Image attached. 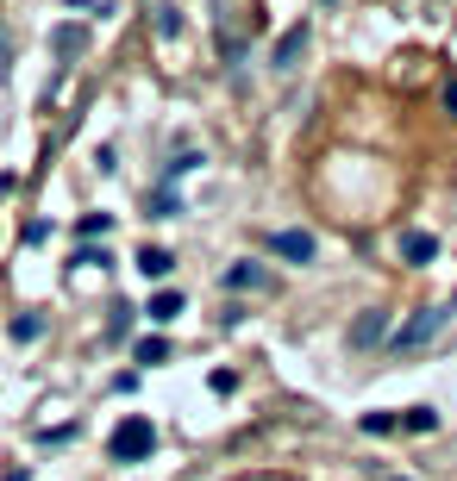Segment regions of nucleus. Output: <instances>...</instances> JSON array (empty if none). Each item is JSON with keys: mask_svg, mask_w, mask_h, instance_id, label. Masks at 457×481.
I'll return each instance as SVG.
<instances>
[{"mask_svg": "<svg viewBox=\"0 0 457 481\" xmlns=\"http://www.w3.org/2000/svg\"><path fill=\"white\" fill-rule=\"evenodd\" d=\"M151 450H157V425L145 413H126L107 432V463H151Z\"/></svg>", "mask_w": 457, "mask_h": 481, "instance_id": "1", "label": "nucleus"}, {"mask_svg": "<svg viewBox=\"0 0 457 481\" xmlns=\"http://www.w3.org/2000/svg\"><path fill=\"white\" fill-rule=\"evenodd\" d=\"M445 319H452V307H420V313H414V319H401V325H395V332H389V351H395V357H401V351H420V344H433V338H439V325H445Z\"/></svg>", "mask_w": 457, "mask_h": 481, "instance_id": "2", "label": "nucleus"}, {"mask_svg": "<svg viewBox=\"0 0 457 481\" xmlns=\"http://www.w3.org/2000/svg\"><path fill=\"white\" fill-rule=\"evenodd\" d=\"M270 250H276L282 263H313V256H319L313 232H301V226H289V232H270Z\"/></svg>", "mask_w": 457, "mask_h": 481, "instance_id": "3", "label": "nucleus"}, {"mask_svg": "<svg viewBox=\"0 0 457 481\" xmlns=\"http://www.w3.org/2000/svg\"><path fill=\"white\" fill-rule=\"evenodd\" d=\"M382 338H389V313H382V307H370V313L351 325V351H370V344H382Z\"/></svg>", "mask_w": 457, "mask_h": 481, "instance_id": "4", "label": "nucleus"}, {"mask_svg": "<svg viewBox=\"0 0 457 481\" xmlns=\"http://www.w3.org/2000/svg\"><path fill=\"white\" fill-rule=\"evenodd\" d=\"M301 50H307V25H289V31L276 38V50H270V69H295Z\"/></svg>", "mask_w": 457, "mask_h": 481, "instance_id": "5", "label": "nucleus"}, {"mask_svg": "<svg viewBox=\"0 0 457 481\" xmlns=\"http://www.w3.org/2000/svg\"><path fill=\"white\" fill-rule=\"evenodd\" d=\"M401 256H408L414 269H426V263L439 256V238H433V232H401Z\"/></svg>", "mask_w": 457, "mask_h": 481, "instance_id": "6", "label": "nucleus"}, {"mask_svg": "<svg viewBox=\"0 0 457 481\" xmlns=\"http://www.w3.org/2000/svg\"><path fill=\"white\" fill-rule=\"evenodd\" d=\"M226 288H232V294H238V288H270V269L245 256V263H232V269H226Z\"/></svg>", "mask_w": 457, "mask_h": 481, "instance_id": "7", "label": "nucleus"}, {"mask_svg": "<svg viewBox=\"0 0 457 481\" xmlns=\"http://www.w3.org/2000/svg\"><path fill=\"white\" fill-rule=\"evenodd\" d=\"M169 269H175V256H169V250H157V244L139 250V275H145V281H163Z\"/></svg>", "mask_w": 457, "mask_h": 481, "instance_id": "8", "label": "nucleus"}, {"mask_svg": "<svg viewBox=\"0 0 457 481\" xmlns=\"http://www.w3.org/2000/svg\"><path fill=\"white\" fill-rule=\"evenodd\" d=\"M145 313H151V325L182 319V294H175V288H163V294H151V307H145Z\"/></svg>", "mask_w": 457, "mask_h": 481, "instance_id": "9", "label": "nucleus"}, {"mask_svg": "<svg viewBox=\"0 0 457 481\" xmlns=\"http://www.w3.org/2000/svg\"><path fill=\"white\" fill-rule=\"evenodd\" d=\"M82 44H88L82 25H57V31H50V50H57V57H82Z\"/></svg>", "mask_w": 457, "mask_h": 481, "instance_id": "10", "label": "nucleus"}, {"mask_svg": "<svg viewBox=\"0 0 457 481\" xmlns=\"http://www.w3.org/2000/svg\"><path fill=\"white\" fill-rule=\"evenodd\" d=\"M132 357H139V369H157V362H169V338H139V344H132Z\"/></svg>", "mask_w": 457, "mask_h": 481, "instance_id": "11", "label": "nucleus"}, {"mask_svg": "<svg viewBox=\"0 0 457 481\" xmlns=\"http://www.w3.org/2000/svg\"><path fill=\"white\" fill-rule=\"evenodd\" d=\"M401 432H420V438H426V432H439V413H433V406H408V413H401Z\"/></svg>", "mask_w": 457, "mask_h": 481, "instance_id": "12", "label": "nucleus"}, {"mask_svg": "<svg viewBox=\"0 0 457 481\" xmlns=\"http://www.w3.org/2000/svg\"><path fill=\"white\" fill-rule=\"evenodd\" d=\"M151 219H182V194L175 188H157L151 194Z\"/></svg>", "mask_w": 457, "mask_h": 481, "instance_id": "13", "label": "nucleus"}, {"mask_svg": "<svg viewBox=\"0 0 457 481\" xmlns=\"http://www.w3.org/2000/svg\"><path fill=\"white\" fill-rule=\"evenodd\" d=\"M31 338H44V319L38 313H19L13 319V344H31Z\"/></svg>", "mask_w": 457, "mask_h": 481, "instance_id": "14", "label": "nucleus"}, {"mask_svg": "<svg viewBox=\"0 0 457 481\" xmlns=\"http://www.w3.org/2000/svg\"><path fill=\"white\" fill-rule=\"evenodd\" d=\"M76 232H82V238H107V232H113V213H82Z\"/></svg>", "mask_w": 457, "mask_h": 481, "instance_id": "15", "label": "nucleus"}, {"mask_svg": "<svg viewBox=\"0 0 457 481\" xmlns=\"http://www.w3.org/2000/svg\"><path fill=\"white\" fill-rule=\"evenodd\" d=\"M363 432L382 438V432H401V413H363Z\"/></svg>", "mask_w": 457, "mask_h": 481, "instance_id": "16", "label": "nucleus"}, {"mask_svg": "<svg viewBox=\"0 0 457 481\" xmlns=\"http://www.w3.org/2000/svg\"><path fill=\"white\" fill-rule=\"evenodd\" d=\"M107 263H113V256H107V244H101V250H94V244H82V250H76V269H107Z\"/></svg>", "mask_w": 457, "mask_h": 481, "instance_id": "17", "label": "nucleus"}, {"mask_svg": "<svg viewBox=\"0 0 457 481\" xmlns=\"http://www.w3.org/2000/svg\"><path fill=\"white\" fill-rule=\"evenodd\" d=\"M132 332V307H113V319H107V344H120Z\"/></svg>", "mask_w": 457, "mask_h": 481, "instance_id": "18", "label": "nucleus"}, {"mask_svg": "<svg viewBox=\"0 0 457 481\" xmlns=\"http://www.w3.org/2000/svg\"><path fill=\"white\" fill-rule=\"evenodd\" d=\"M157 31L175 38V31H182V13H175V6H157Z\"/></svg>", "mask_w": 457, "mask_h": 481, "instance_id": "19", "label": "nucleus"}, {"mask_svg": "<svg viewBox=\"0 0 457 481\" xmlns=\"http://www.w3.org/2000/svg\"><path fill=\"white\" fill-rule=\"evenodd\" d=\"M445 113L457 120V82H445Z\"/></svg>", "mask_w": 457, "mask_h": 481, "instance_id": "20", "label": "nucleus"}, {"mask_svg": "<svg viewBox=\"0 0 457 481\" xmlns=\"http://www.w3.org/2000/svg\"><path fill=\"white\" fill-rule=\"evenodd\" d=\"M13 188H19V175H6V169H0V194H13Z\"/></svg>", "mask_w": 457, "mask_h": 481, "instance_id": "21", "label": "nucleus"}, {"mask_svg": "<svg viewBox=\"0 0 457 481\" xmlns=\"http://www.w3.org/2000/svg\"><path fill=\"white\" fill-rule=\"evenodd\" d=\"M6 57H13V44H6V38H0V76H6Z\"/></svg>", "mask_w": 457, "mask_h": 481, "instance_id": "22", "label": "nucleus"}, {"mask_svg": "<svg viewBox=\"0 0 457 481\" xmlns=\"http://www.w3.org/2000/svg\"><path fill=\"white\" fill-rule=\"evenodd\" d=\"M6 481H31V476H25V469H6Z\"/></svg>", "mask_w": 457, "mask_h": 481, "instance_id": "23", "label": "nucleus"}, {"mask_svg": "<svg viewBox=\"0 0 457 481\" xmlns=\"http://www.w3.org/2000/svg\"><path fill=\"white\" fill-rule=\"evenodd\" d=\"M395 481H408V476H395Z\"/></svg>", "mask_w": 457, "mask_h": 481, "instance_id": "24", "label": "nucleus"}]
</instances>
